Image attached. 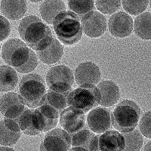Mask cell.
<instances>
[{
  "instance_id": "1",
  "label": "cell",
  "mask_w": 151,
  "mask_h": 151,
  "mask_svg": "<svg viewBox=\"0 0 151 151\" xmlns=\"http://www.w3.org/2000/svg\"><path fill=\"white\" fill-rule=\"evenodd\" d=\"M2 58L4 61L21 73H27L37 67L36 53L24 41L11 39L2 46Z\"/></svg>"
},
{
  "instance_id": "2",
  "label": "cell",
  "mask_w": 151,
  "mask_h": 151,
  "mask_svg": "<svg viewBox=\"0 0 151 151\" xmlns=\"http://www.w3.org/2000/svg\"><path fill=\"white\" fill-rule=\"evenodd\" d=\"M18 32L27 45L36 51L46 46L53 38L49 27L34 15L22 19L19 24Z\"/></svg>"
},
{
  "instance_id": "3",
  "label": "cell",
  "mask_w": 151,
  "mask_h": 151,
  "mask_svg": "<svg viewBox=\"0 0 151 151\" xmlns=\"http://www.w3.org/2000/svg\"><path fill=\"white\" fill-rule=\"evenodd\" d=\"M52 24L55 34L64 45H75L82 38L83 29L80 19L74 12H62L55 17Z\"/></svg>"
},
{
  "instance_id": "4",
  "label": "cell",
  "mask_w": 151,
  "mask_h": 151,
  "mask_svg": "<svg viewBox=\"0 0 151 151\" xmlns=\"http://www.w3.org/2000/svg\"><path fill=\"white\" fill-rule=\"evenodd\" d=\"M141 116V108L132 100H124L111 114L112 125L119 132H128L135 129Z\"/></svg>"
},
{
  "instance_id": "5",
  "label": "cell",
  "mask_w": 151,
  "mask_h": 151,
  "mask_svg": "<svg viewBox=\"0 0 151 151\" xmlns=\"http://www.w3.org/2000/svg\"><path fill=\"white\" fill-rule=\"evenodd\" d=\"M45 94V81L41 76L27 74L21 79L19 85V95L28 107L36 108L40 106Z\"/></svg>"
},
{
  "instance_id": "6",
  "label": "cell",
  "mask_w": 151,
  "mask_h": 151,
  "mask_svg": "<svg viewBox=\"0 0 151 151\" xmlns=\"http://www.w3.org/2000/svg\"><path fill=\"white\" fill-rule=\"evenodd\" d=\"M100 98L99 90L94 85H83L71 91L67 103L86 113L99 104Z\"/></svg>"
},
{
  "instance_id": "7",
  "label": "cell",
  "mask_w": 151,
  "mask_h": 151,
  "mask_svg": "<svg viewBox=\"0 0 151 151\" xmlns=\"http://www.w3.org/2000/svg\"><path fill=\"white\" fill-rule=\"evenodd\" d=\"M74 79L72 70L65 65L52 67L46 74V83L50 89L72 90Z\"/></svg>"
},
{
  "instance_id": "8",
  "label": "cell",
  "mask_w": 151,
  "mask_h": 151,
  "mask_svg": "<svg viewBox=\"0 0 151 151\" xmlns=\"http://www.w3.org/2000/svg\"><path fill=\"white\" fill-rule=\"evenodd\" d=\"M33 110V122L36 130L47 132L56 127L60 113L53 106L43 104Z\"/></svg>"
},
{
  "instance_id": "9",
  "label": "cell",
  "mask_w": 151,
  "mask_h": 151,
  "mask_svg": "<svg viewBox=\"0 0 151 151\" xmlns=\"http://www.w3.org/2000/svg\"><path fill=\"white\" fill-rule=\"evenodd\" d=\"M80 22L83 31L90 38L101 37L106 30V17L97 11H91L81 17Z\"/></svg>"
},
{
  "instance_id": "10",
  "label": "cell",
  "mask_w": 151,
  "mask_h": 151,
  "mask_svg": "<svg viewBox=\"0 0 151 151\" xmlns=\"http://www.w3.org/2000/svg\"><path fill=\"white\" fill-rule=\"evenodd\" d=\"M60 125L70 135L86 127L85 113L75 107L69 106L62 110L59 116Z\"/></svg>"
},
{
  "instance_id": "11",
  "label": "cell",
  "mask_w": 151,
  "mask_h": 151,
  "mask_svg": "<svg viewBox=\"0 0 151 151\" xmlns=\"http://www.w3.org/2000/svg\"><path fill=\"white\" fill-rule=\"evenodd\" d=\"M71 147L70 135L64 129L48 131L41 144V150H68Z\"/></svg>"
},
{
  "instance_id": "12",
  "label": "cell",
  "mask_w": 151,
  "mask_h": 151,
  "mask_svg": "<svg viewBox=\"0 0 151 151\" xmlns=\"http://www.w3.org/2000/svg\"><path fill=\"white\" fill-rule=\"evenodd\" d=\"M110 34L116 38H125L133 30V20L129 14L123 12L114 13L108 22Z\"/></svg>"
},
{
  "instance_id": "13",
  "label": "cell",
  "mask_w": 151,
  "mask_h": 151,
  "mask_svg": "<svg viewBox=\"0 0 151 151\" xmlns=\"http://www.w3.org/2000/svg\"><path fill=\"white\" fill-rule=\"evenodd\" d=\"M21 96L14 92H9L0 98V112L8 119L15 120L26 110Z\"/></svg>"
},
{
  "instance_id": "14",
  "label": "cell",
  "mask_w": 151,
  "mask_h": 151,
  "mask_svg": "<svg viewBox=\"0 0 151 151\" xmlns=\"http://www.w3.org/2000/svg\"><path fill=\"white\" fill-rule=\"evenodd\" d=\"M88 126L94 133L101 134L111 128V112L104 107L91 110L87 116Z\"/></svg>"
},
{
  "instance_id": "15",
  "label": "cell",
  "mask_w": 151,
  "mask_h": 151,
  "mask_svg": "<svg viewBox=\"0 0 151 151\" xmlns=\"http://www.w3.org/2000/svg\"><path fill=\"white\" fill-rule=\"evenodd\" d=\"M101 71L97 64L84 62L79 64L75 71L74 79L79 86L97 85L101 79Z\"/></svg>"
},
{
  "instance_id": "16",
  "label": "cell",
  "mask_w": 151,
  "mask_h": 151,
  "mask_svg": "<svg viewBox=\"0 0 151 151\" xmlns=\"http://www.w3.org/2000/svg\"><path fill=\"white\" fill-rule=\"evenodd\" d=\"M21 129L15 120L6 118L0 121V144L11 147L21 137Z\"/></svg>"
},
{
  "instance_id": "17",
  "label": "cell",
  "mask_w": 151,
  "mask_h": 151,
  "mask_svg": "<svg viewBox=\"0 0 151 151\" xmlns=\"http://www.w3.org/2000/svg\"><path fill=\"white\" fill-rule=\"evenodd\" d=\"M100 92L99 104L104 106H112L119 101L120 91L117 84L111 80H105L98 85Z\"/></svg>"
},
{
  "instance_id": "18",
  "label": "cell",
  "mask_w": 151,
  "mask_h": 151,
  "mask_svg": "<svg viewBox=\"0 0 151 151\" xmlns=\"http://www.w3.org/2000/svg\"><path fill=\"white\" fill-rule=\"evenodd\" d=\"M39 58L45 64H54L61 59L64 55V47L58 40L52 38L45 47L36 51Z\"/></svg>"
},
{
  "instance_id": "19",
  "label": "cell",
  "mask_w": 151,
  "mask_h": 151,
  "mask_svg": "<svg viewBox=\"0 0 151 151\" xmlns=\"http://www.w3.org/2000/svg\"><path fill=\"white\" fill-rule=\"evenodd\" d=\"M99 150H124L125 140L117 131H106L99 135Z\"/></svg>"
},
{
  "instance_id": "20",
  "label": "cell",
  "mask_w": 151,
  "mask_h": 151,
  "mask_svg": "<svg viewBox=\"0 0 151 151\" xmlns=\"http://www.w3.org/2000/svg\"><path fill=\"white\" fill-rule=\"evenodd\" d=\"M0 8L3 15L12 21L22 18L27 11L26 0H2Z\"/></svg>"
},
{
  "instance_id": "21",
  "label": "cell",
  "mask_w": 151,
  "mask_h": 151,
  "mask_svg": "<svg viewBox=\"0 0 151 151\" xmlns=\"http://www.w3.org/2000/svg\"><path fill=\"white\" fill-rule=\"evenodd\" d=\"M64 11L66 6L61 0H45L40 8V15L48 24H52L55 17Z\"/></svg>"
},
{
  "instance_id": "22",
  "label": "cell",
  "mask_w": 151,
  "mask_h": 151,
  "mask_svg": "<svg viewBox=\"0 0 151 151\" xmlns=\"http://www.w3.org/2000/svg\"><path fill=\"white\" fill-rule=\"evenodd\" d=\"M72 90L60 91V90H54L49 88L42 101V104H46L53 106L54 108L58 111L59 113H60L62 110H64L68 106L67 99L69 94Z\"/></svg>"
},
{
  "instance_id": "23",
  "label": "cell",
  "mask_w": 151,
  "mask_h": 151,
  "mask_svg": "<svg viewBox=\"0 0 151 151\" xmlns=\"http://www.w3.org/2000/svg\"><path fill=\"white\" fill-rule=\"evenodd\" d=\"M18 83L16 70L9 66H0V91H9L15 88Z\"/></svg>"
},
{
  "instance_id": "24",
  "label": "cell",
  "mask_w": 151,
  "mask_h": 151,
  "mask_svg": "<svg viewBox=\"0 0 151 151\" xmlns=\"http://www.w3.org/2000/svg\"><path fill=\"white\" fill-rule=\"evenodd\" d=\"M151 14L147 12L141 13L136 17L134 21V32L138 37L144 40L151 39Z\"/></svg>"
},
{
  "instance_id": "25",
  "label": "cell",
  "mask_w": 151,
  "mask_h": 151,
  "mask_svg": "<svg viewBox=\"0 0 151 151\" xmlns=\"http://www.w3.org/2000/svg\"><path fill=\"white\" fill-rule=\"evenodd\" d=\"M33 110H32V109H26L15 119L21 130L25 134L30 136L37 135L40 134V132L36 130L34 125Z\"/></svg>"
},
{
  "instance_id": "26",
  "label": "cell",
  "mask_w": 151,
  "mask_h": 151,
  "mask_svg": "<svg viewBox=\"0 0 151 151\" xmlns=\"http://www.w3.org/2000/svg\"><path fill=\"white\" fill-rule=\"evenodd\" d=\"M94 136L95 134L92 131L85 127L84 129H81L70 135L71 146L82 147L86 150H89L90 145L94 139Z\"/></svg>"
},
{
  "instance_id": "27",
  "label": "cell",
  "mask_w": 151,
  "mask_h": 151,
  "mask_svg": "<svg viewBox=\"0 0 151 151\" xmlns=\"http://www.w3.org/2000/svg\"><path fill=\"white\" fill-rule=\"evenodd\" d=\"M125 140L124 150H140L143 146V137L139 131L133 129L122 134Z\"/></svg>"
},
{
  "instance_id": "28",
  "label": "cell",
  "mask_w": 151,
  "mask_h": 151,
  "mask_svg": "<svg viewBox=\"0 0 151 151\" xmlns=\"http://www.w3.org/2000/svg\"><path fill=\"white\" fill-rule=\"evenodd\" d=\"M68 6L75 14L83 17L94 11V0H68Z\"/></svg>"
},
{
  "instance_id": "29",
  "label": "cell",
  "mask_w": 151,
  "mask_h": 151,
  "mask_svg": "<svg viewBox=\"0 0 151 151\" xmlns=\"http://www.w3.org/2000/svg\"><path fill=\"white\" fill-rule=\"evenodd\" d=\"M122 3L127 14L138 15L146 10L149 0H122Z\"/></svg>"
},
{
  "instance_id": "30",
  "label": "cell",
  "mask_w": 151,
  "mask_h": 151,
  "mask_svg": "<svg viewBox=\"0 0 151 151\" xmlns=\"http://www.w3.org/2000/svg\"><path fill=\"white\" fill-rule=\"evenodd\" d=\"M94 5L102 14H112L120 8L121 0H94Z\"/></svg>"
},
{
  "instance_id": "31",
  "label": "cell",
  "mask_w": 151,
  "mask_h": 151,
  "mask_svg": "<svg viewBox=\"0 0 151 151\" xmlns=\"http://www.w3.org/2000/svg\"><path fill=\"white\" fill-rule=\"evenodd\" d=\"M150 111L147 112L143 115L142 118L141 119L139 123V127L141 133L144 136L147 138L151 137V119H150Z\"/></svg>"
},
{
  "instance_id": "32",
  "label": "cell",
  "mask_w": 151,
  "mask_h": 151,
  "mask_svg": "<svg viewBox=\"0 0 151 151\" xmlns=\"http://www.w3.org/2000/svg\"><path fill=\"white\" fill-rule=\"evenodd\" d=\"M11 32V25L8 19L0 15V42L9 36Z\"/></svg>"
},
{
  "instance_id": "33",
  "label": "cell",
  "mask_w": 151,
  "mask_h": 151,
  "mask_svg": "<svg viewBox=\"0 0 151 151\" xmlns=\"http://www.w3.org/2000/svg\"><path fill=\"white\" fill-rule=\"evenodd\" d=\"M98 140H99V135H95L90 145L89 150H99V145H98Z\"/></svg>"
},
{
  "instance_id": "34",
  "label": "cell",
  "mask_w": 151,
  "mask_h": 151,
  "mask_svg": "<svg viewBox=\"0 0 151 151\" xmlns=\"http://www.w3.org/2000/svg\"><path fill=\"white\" fill-rule=\"evenodd\" d=\"M70 150H86L85 148L82 147H73Z\"/></svg>"
},
{
  "instance_id": "35",
  "label": "cell",
  "mask_w": 151,
  "mask_h": 151,
  "mask_svg": "<svg viewBox=\"0 0 151 151\" xmlns=\"http://www.w3.org/2000/svg\"><path fill=\"white\" fill-rule=\"evenodd\" d=\"M150 144H151L150 142L147 143V145H146V147H144V150L150 151V150H151V148H150Z\"/></svg>"
},
{
  "instance_id": "36",
  "label": "cell",
  "mask_w": 151,
  "mask_h": 151,
  "mask_svg": "<svg viewBox=\"0 0 151 151\" xmlns=\"http://www.w3.org/2000/svg\"><path fill=\"white\" fill-rule=\"evenodd\" d=\"M13 150V149L11 147H9V146H5L2 147H0V150Z\"/></svg>"
},
{
  "instance_id": "37",
  "label": "cell",
  "mask_w": 151,
  "mask_h": 151,
  "mask_svg": "<svg viewBox=\"0 0 151 151\" xmlns=\"http://www.w3.org/2000/svg\"><path fill=\"white\" fill-rule=\"evenodd\" d=\"M29 1H30L31 2H39L42 1V0H29Z\"/></svg>"
},
{
  "instance_id": "38",
  "label": "cell",
  "mask_w": 151,
  "mask_h": 151,
  "mask_svg": "<svg viewBox=\"0 0 151 151\" xmlns=\"http://www.w3.org/2000/svg\"><path fill=\"white\" fill-rule=\"evenodd\" d=\"M0 50H1V46H0Z\"/></svg>"
}]
</instances>
